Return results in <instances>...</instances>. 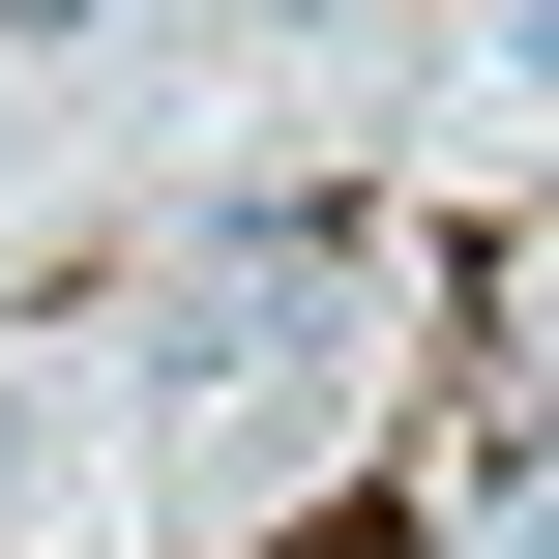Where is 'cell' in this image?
<instances>
[{"instance_id": "6da1fadb", "label": "cell", "mask_w": 559, "mask_h": 559, "mask_svg": "<svg viewBox=\"0 0 559 559\" xmlns=\"http://www.w3.org/2000/svg\"><path fill=\"white\" fill-rule=\"evenodd\" d=\"M354 354H383V265H354L324 206H236V265H177V295H147V354H118V472H147L177 531H236V501H295V472H324Z\"/></svg>"}]
</instances>
